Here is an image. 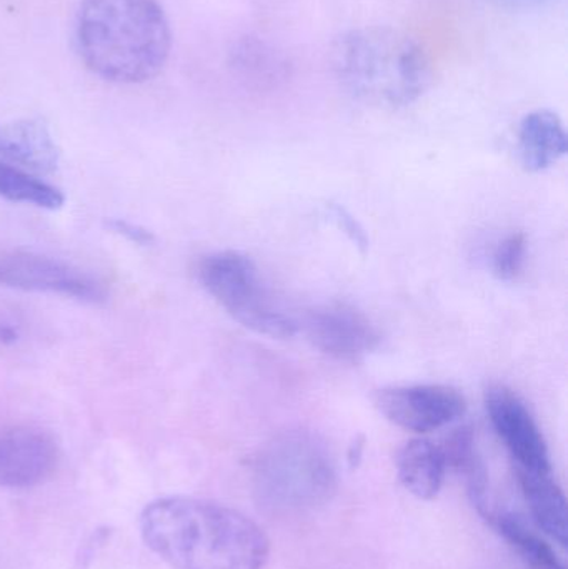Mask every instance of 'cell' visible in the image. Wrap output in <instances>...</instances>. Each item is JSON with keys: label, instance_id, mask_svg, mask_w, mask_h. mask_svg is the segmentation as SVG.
Returning <instances> with one entry per match:
<instances>
[{"label": "cell", "instance_id": "obj_1", "mask_svg": "<svg viewBox=\"0 0 568 569\" xmlns=\"http://www.w3.org/2000/svg\"><path fill=\"white\" fill-rule=\"evenodd\" d=\"M147 547L173 569H263L266 531L247 515L199 498H160L140 517Z\"/></svg>", "mask_w": 568, "mask_h": 569}, {"label": "cell", "instance_id": "obj_5", "mask_svg": "<svg viewBox=\"0 0 568 569\" xmlns=\"http://www.w3.org/2000/svg\"><path fill=\"white\" fill-rule=\"evenodd\" d=\"M197 277L207 293L249 330L279 340L299 331V318L280 303L246 253H210L197 266Z\"/></svg>", "mask_w": 568, "mask_h": 569}, {"label": "cell", "instance_id": "obj_6", "mask_svg": "<svg viewBox=\"0 0 568 569\" xmlns=\"http://www.w3.org/2000/svg\"><path fill=\"white\" fill-rule=\"evenodd\" d=\"M307 340L330 358L340 361L363 360L379 348L382 337L367 315L346 303H327L303 315Z\"/></svg>", "mask_w": 568, "mask_h": 569}, {"label": "cell", "instance_id": "obj_18", "mask_svg": "<svg viewBox=\"0 0 568 569\" xmlns=\"http://www.w3.org/2000/svg\"><path fill=\"white\" fill-rule=\"evenodd\" d=\"M527 240L522 233H510L497 243L492 256L494 276L504 282H512L526 263Z\"/></svg>", "mask_w": 568, "mask_h": 569}, {"label": "cell", "instance_id": "obj_3", "mask_svg": "<svg viewBox=\"0 0 568 569\" xmlns=\"http://www.w3.org/2000/svg\"><path fill=\"white\" fill-rule=\"evenodd\" d=\"M332 66L347 92L383 109L416 102L432 77L422 46L392 27H363L343 33L333 46Z\"/></svg>", "mask_w": 568, "mask_h": 569}, {"label": "cell", "instance_id": "obj_13", "mask_svg": "<svg viewBox=\"0 0 568 569\" xmlns=\"http://www.w3.org/2000/svg\"><path fill=\"white\" fill-rule=\"evenodd\" d=\"M442 450L429 440H412L403 445L397 457L400 483L419 500H434L446 477Z\"/></svg>", "mask_w": 568, "mask_h": 569}, {"label": "cell", "instance_id": "obj_19", "mask_svg": "<svg viewBox=\"0 0 568 569\" xmlns=\"http://www.w3.org/2000/svg\"><path fill=\"white\" fill-rule=\"evenodd\" d=\"M107 227H109L112 232L126 237L129 242L137 243V246L147 247L153 242L152 232L143 229V227L137 226V223L127 222V220L112 219L107 222Z\"/></svg>", "mask_w": 568, "mask_h": 569}, {"label": "cell", "instance_id": "obj_9", "mask_svg": "<svg viewBox=\"0 0 568 569\" xmlns=\"http://www.w3.org/2000/svg\"><path fill=\"white\" fill-rule=\"evenodd\" d=\"M380 413L403 430L429 433L466 413V398L447 385H410L380 390L376 395Z\"/></svg>", "mask_w": 568, "mask_h": 569}, {"label": "cell", "instance_id": "obj_17", "mask_svg": "<svg viewBox=\"0 0 568 569\" xmlns=\"http://www.w3.org/2000/svg\"><path fill=\"white\" fill-rule=\"evenodd\" d=\"M442 450L447 467H454L469 481L470 490L479 503L486 497V470L476 450L474 433L469 427L459 428L450 435Z\"/></svg>", "mask_w": 568, "mask_h": 569}, {"label": "cell", "instance_id": "obj_21", "mask_svg": "<svg viewBox=\"0 0 568 569\" xmlns=\"http://www.w3.org/2000/svg\"><path fill=\"white\" fill-rule=\"evenodd\" d=\"M16 330L10 327H0V340L2 341H13L16 340Z\"/></svg>", "mask_w": 568, "mask_h": 569}, {"label": "cell", "instance_id": "obj_2", "mask_svg": "<svg viewBox=\"0 0 568 569\" xmlns=\"http://www.w3.org/2000/svg\"><path fill=\"white\" fill-rule=\"evenodd\" d=\"M77 47L87 69L116 83H142L159 76L172 36L156 0H80Z\"/></svg>", "mask_w": 568, "mask_h": 569}, {"label": "cell", "instance_id": "obj_8", "mask_svg": "<svg viewBox=\"0 0 568 569\" xmlns=\"http://www.w3.org/2000/svg\"><path fill=\"white\" fill-rule=\"evenodd\" d=\"M487 413L517 465V473L552 475L546 438L522 400L506 387L486 395Z\"/></svg>", "mask_w": 568, "mask_h": 569}, {"label": "cell", "instance_id": "obj_15", "mask_svg": "<svg viewBox=\"0 0 568 569\" xmlns=\"http://www.w3.org/2000/svg\"><path fill=\"white\" fill-rule=\"evenodd\" d=\"M0 199L43 210H59L66 203L62 190L29 170L6 162H0Z\"/></svg>", "mask_w": 568, "mask_h": 569}, {"label": "cell", "instance_id": "obj_7", "mask_svg": "<svg viewBox=\"0 0 568 569\" xmlns=\"http://www.w3.org/2000/svg\"><path fill=\"white\" fill-rule=\"evenodd\" d=\"M0 284L27 291L60 295L89 303L106 300L103 284L70 263L37 256L13 252L0 256Z\"/></svg>", "mask_w": 568, "mask_h": 569}, {"label": "cell", "instance_id": "obj_11", "mask_svg": "<svg viewBox=\"0 0 568 569\" xmlns=\"http://www.w3.org/2000/svg\"><path fill=\"white\" fill-rule=\"evenodd\" d=\"M0 162L32 173H50L59 163V150L46 123L16 120L0 123Z\"/></svg>", "mask_w": 568, "mask_h": 569}, {"label": "cell", "instance_id": "obj_14", "mask_svg": "<svg viewBox=\"0 0 568 569\" xmlns=\"http://www.w3.org/2000/svg\"><path fill=\"white\" fill-rule=\"evenodd\" d=\"M519 475L530 513L544 533L566 548L568 543L567 501L554 475Z\"/></svg>", "mask_w": 568, "mask_h": 569}, {"label": "cell", "instance_id": "obj_4", "mask_svg": "<svg viewBox=\"0 0 568 569\" xmlns=\"http://www.w3.org/2000/svg\"><path fill=\"white\" fill-rule=\"evenodd\" d=\"M253 483L260 503L269 510H312L336 491V461L316 435L290 431L260 451L253 463Z\"/></svg>", "mask_w": 568, "mask_h": 569}, {"label": "cell", "instance_id": "obj_20", "mask_svg": "<svg viewBox=\"0 0 568 569\" xmlns=\"http://www.w3.org/2000/svg\"><path fill=\"white\" fill-rule=\"evenodd\" d=\"M490 2L497 3V6L504 7V9L527 10L546 6L550 0H490Z\"/></svg>", "mask_w": 568, "mask_h": 569}, {"label": "cell", "instance_id": "obj_10", "mask_svg": "<svg viewBox=\"0 0 568 569\" xmlns=\"http://www.w3.org/2000/svg\"><path fill=\"white\" fill-rule=\"evenodd\" d=\"M60 448L56 438L33 425H0V488L37 487L56 473Z\"/></svg>", "mask_w": 568, "mask_h": 569}, {"label": "cell", "instance_id": "obj_12", "mask_svg": "<svg viewBox=\"0 0 568 569\" xmlns=\"http://www.w3.org/2000/svg\"><path fill=\"white\" fill-rule=\"evenodd\" d=\"M567 132L552 110H536L524 117L519 129L520 162L529 172L556 166L567 153Z\"/></svg>", "mask_w": 568, "mask_h": 569}, {"label": "cell", "instance_id": "obj_16", "mask_svg": "<svg viewBox=\"0 0 568 569\" xmlns=\"http://www.w3.org/2000/svg\"><path fill=\"white\" fill-rule=\"evenodd\" d=\"M497 530L504 540L517 551L532 569H566L554 548L536 531L527 527L522 518L504 513L496 518Z\"/></svg>", "mask_w": 568, "mask_h": 569}]
</instances>
